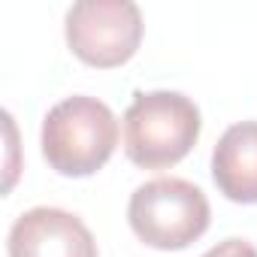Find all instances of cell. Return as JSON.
<instances>
[{
    "instance_id": "obj_2",
    "label": "cell",
    "mask_w": 257,
    "mask_h": 257,
    "mask_svg": "<svg viewBox=\"0 0 257 257\" xmlns=\"http://www.w3.org/2000/svg\"><path fill=\"white\" fill-rule=\"evenodd\" d=\"M118 146V121L112 109L85 94H73L43 118V155L61 176L97 173Z\"/></svg>"
},
{
    "instance_id": "obj_7",
    "label": "cell",
    "mask_w": 257,
    "mask_h": 257,
    "mask_svg": "<svg viewBox=\"0 0 257 257\" xmlns=\"http://www.w3.org/2000/svg\"><path fill=\"white\" fill-rule=\"evenodd\" d=\"M203 257H257V248H254L248 239H236V236H230V239L218 242L215 248H209Z\"/></svg>"
},
{
    "instance_id": "obj_4",
    "label": "cell",
    "mask_w": 257,
    "mask_h": 257,
    "mask_svg": "<svg viewBox=\"0 0 257 257\" xmlns=\"http://www.w3.org/2000/svg\"><path fill=\"white\" fill-rule=\"evenodd\" d=\"M67 43L91 67L131 61L143 40V13L134 0H79L64 19Z\"/></svg>"
},
{
    "instance_id": "obj_3",
    "label": "cell",
    "mask_w": 257,
    "mask_h": 257,
    "mask_svg": "<svg viewBox=\"0 0 257 257\" xmlns=\"http://www.w3.org/2000/svg\"><path fill=\"white\" fill-rule=\"evenodd\" d=\"M209 200L206 194L176 176H161L140 185L127 206V221L134 233L161 251H179L197 242L209 230Z\"/></svg>"
},
{
    "instance_id": "obj_6",
    "label": "cell",
    "mask_w": 257,
    "mask_h": 257,
    "mask_svg": "<svg viewBox=\"0 0 257 257\" xmlns=\"http://www.w3.org/2000/svg\"><path fill=\"white\" fill-rule=\"evenodd\" d=\"M212 179L233 203H257V121L227 127L212 152Z\"/></svg>"
},
{
    "instance_id": "obj_5",
    "label": "cell",
    "mask_w": 257,
    "mask_h": 257,
    "mask_svg": "<svg viewBox=\"0 0 257 257\" xmlns=\"http://www.w3.org/2000/svg\"><path fill=\"white\" fill-rule=\"evenodd\" d=\"M10 257H97V242L82 218L55 206H37L16 218Z\"/></svg>"
},
{
    "instance_id": "obj_1",
    "label": "cell",
    "mask_w": 257,
    "mask_h": 257,
    "mask_svg": "<svg viewBox=\"0 0 257 257\" xmlns=\"http://www.w3.org/2000/svg\"><path fill=\"white\" fill-rule=\"evenodd\" d=\"M200 109L179 91H137L124 112V152L143 170L179 164L200 140Z\"/></svg>"
}]
</instances>
